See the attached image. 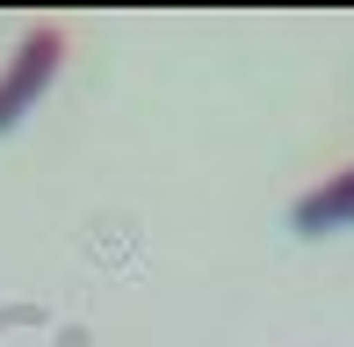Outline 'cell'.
I'll use <instances>...</instances> for the list:
<instances>
[{"label":"cell","instance_id":"cell-2","mask_svg":"<svg viewBox=\"0 0 354 347\" xmlns=\"http://www.w3.org/2000/svg\"><path fill=\"white\" fill-rule=\"evenodd\" d=\"M289 225L304 232V239H326V232L354 225V167L333 174V181H318L311 196H297V210H289Z\"/></svg>","mask_w":354,"mask_h":347},{"label":"cell","instance_id":"cell-1","mask_svg":"<svg viewBox=\"0 0 354 347\" xmlns=\"http://www.w3.org/2000/svg\"><path fill=\"white\" fill-rule=\"evenodd\" d=\"M58 51H66V37H58L51 22L44 29H29L22 37V51H15V66L0 73V131H15V123L37 109V94L51 87V73H58Z\"/></svg>","mask_w":354,"mask_h":347}]
</instances>
